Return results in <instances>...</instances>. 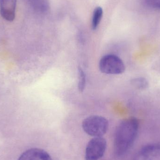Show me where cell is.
<instances>
[{
  "mask_svg": "<svg viewBox=\"0 0 160 160\" xmlns=\"http://www.w3.org/2000/svg\"><path fill=\"white\" fill-rule=\"evenodd\" d=\"M30 9L34 12L43 14L48 10L49 8V0H23Z\"/></svg>",
  "mask_w": 160,
  "mask_h": 160,
  "instance_id": "8",
  "label": "cell"
},
{
  "mask_svg": "<svg viewBox=\"0 0 160 160\" xmlns=\"http://www.w3.org/2000/svg\"><path fill=\"white\" fill-rule=\"evenodd\" d=\"M132 160H160V143L150 144L142 148Z\"/></svg>",
  "mask_w": 160,
  "mask_h": 160,
  "instance_id": "5",
  "label": "cell"
},
{
  "mask_svg": "<svg viewBox=\"0 0 160 160\" xmlns=\"http://www.w3.org/2000/svg\"><path fill=\"white\" fill-rule=\"evenodd\" d=\"M107 147V142L102 137H94L91 139L86 148V160H98L102 158Z\"/></svg>",
  "mask_w": 160,
  "mask_h": 160,
  "instance_id": "4",
  "label": "cell"
},
{
  "mask_svg": "<svg viewBox=\"0 0 160 160\" xmlns=\"http://www.w3.org/2000/svg\"><path fill=\"white\" fill-rule=\"evenodd\" d=\"M86 75L83 70L80 67L78 68V87L79 91L83 92L86 85Z\"/></svg>",
  "mask_w": 160,
  "mask_h": 160,
  "instance_id": "11",
  "label": "cell"
},
{
  "mask_svg": "<svg viewBox=\"0 0 160 160\" xmlns=\"http://www.w3.org/2000/svg\"><path fill=\"white\" fill-rule=\"evenodd\" d=\"M18 160H52L49 154L43 149L33 148L22 154Z\"/></svg>",
  "mask_w": 160,
  "mask_h": 160,
  "instance_id": "7",
  "label": "cell"
},
{
  "mask_svg": "<svg viewBox=\"0 0 160 160\" xmlns=\"http://www.w3.org/2000/svg\"><path fill=\"white\" fill-rule=\"evenodd\" d=\"M84 131L90 136L102 137L107 132L109 122L105 118L100 116H90L84 119L82 123Z\"/></svg>",
  "mask_w": 160,
  "mask_h": 160,
  "instance_id": "2",
  "label": "cell"
},
{
  "mask_svg": "<svg viewBox=\"0 0 160 160\" xmlns=\"http://www.w3.org/2000/svg\"><path fill=\"white\" fill-rule=\"evenodd\" d=\"M17 0H0L1 16L6 20L12 21L16 15Z\"/></svg>",
  "mask_w": 160,
  "mask_h": 160,
  "instance_id": "6",
  "label": "cell"
},
{
  "mask_svg": "<svg viewBox=\"0 0 160 160\" xmlns=\"http://www.w3.org/2000/svg\"><path fill=\"white\" fill-rule=\"evenodd\" d=\"M139 123L135 118L121 121L115 132L114 151L117 157L125 155L133 144L137 137Z\"/></svg>",
  "mask_w": 160,
  "mask_h": 160,
  "instance_id": "1",
  "label": "cell"
},
{
  "mask_svg": "<svg viewBox=\"0 0 160 160\" xmlns=\"http://www.w3.org/2000/svg\"><path fill=\"white\" fill-rule=\"evenodd\" d=\"M102 15H103V10L101 7H98L94 9L93 16H92V23H91V26L93 30L97 29L98 25H99Z\"/></svg>",
  "mask_w": 160,
  "mask_h": 160,
  "instance_id": "9",
  "label": "cell"
},
{
  "mask_svg": "<svg viewBox=\"0 0 160 160\" xmlns=\"http://www.w3.org/2000/svg\"><path fill=\"white\" fill-rule=\"evenodd\" d=\"M99 68L101 72L109 75H119L126 69L122 60L114 54L104 55L100 59Z\"/></svg>",
  "mask_w": 160,
  "mask_h": 160,
  "instance_id": "3",
  "label": "cell"
},
{
  "mask_svg": "<svg viewBox=\"0 0 160 160\" xmlns=\"http://www.w3.org/2000/svg\"><path fill=\"white\" fill-rule=\"evenodd\" d=\"M131 84L135 88L139 90H144L148 87V82L143 78H136L132 80Z\"/></svg>",
  "mask_w": 160,
  "mask_h": 160,
  "instance_id": "10",
  "label": "cell"
},
{
  "mask_svg": "<svg viewBox=\"0 0 160 160\" xmlns=\"http://www.w3.org/2000/svg\"><path fill=\"white\" fill-rule=\"evenodd\" d=\"M148 7L155 10H160V0H144Z\"/></svg>",
  "mask_w": 160,
  "mask_h": 160,
  "instance_id": "12",
  "label": "cell"
}]
</instances>
